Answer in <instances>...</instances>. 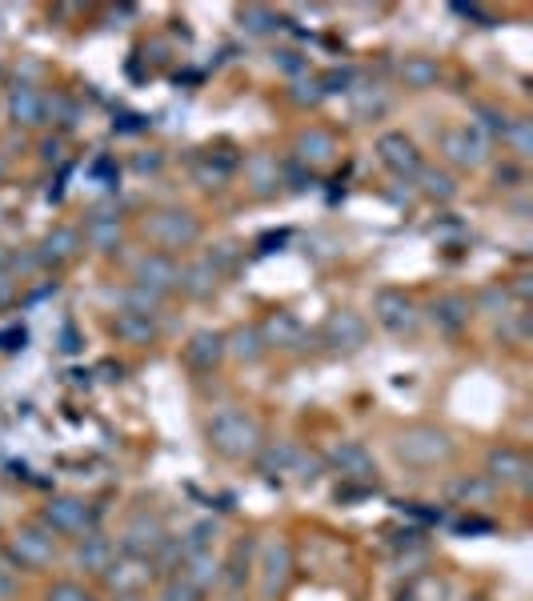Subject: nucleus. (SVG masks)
Instances as JSON below:
<instances>
[{
  "mask_svg": "<svg viewBox=\"0 0 533 601\" xmlns=\"http://www.w3.org/2000/svg\"><path fill=\"white\" fill-rule=\"evenodd\" d=\"M393 453H398V461L401 465H410V470H438V465H450V461H454L457 445L441 425H405V430L393 437Z\"/></svg>",
  "mask_w": 533,
  "mask_h": 601,
  "instance_id": "nucleus-2",
  "label": "nucleus"
},
{
  "mask_svg": "<svg viewBox=\"0 0 533 601\" xmlns=\"http://www.w3.org/2000/svg\"><path fill=\"white\" fill-rule=\"evenodd\" d=\"M221 289V273L205 257H193V261L181 265L177 273V293H185L188 300H209Z\"/></svg>",
  "mask_w": 533,
  "mask_h": 601,
  "instance_id": "nucleus-23",
  "label": "nucleus"
},
{
  "mask_svg": "<svg viewBox=\"0 0 533 601\" xmlns=\"http://www.w3.org/2000/svg\"><path fill=\"white\" fill-rule=\"evenodd\" d=\"M217 534H221V525H217V522H197L185 537H181V549H185V553H200V549H213Z\"/></svg>",
  "mask_w": 533,
  "mask_h": 601,
  "instance_id": "nucleus-39",
  "label": "nucleus"
},
{
  "mask_svg": "<svg viewBox=\"0 0 533 601\" xmlns=\"http://www.w3.org/2000/svg\"><path fill=\"white\" fill-rule=\"evenodd\" d=\"M490 137L473 125V120H461L454 129L441 132V157L457 165V169H481L490 161Z\"/></svg>",
  "mask_w": 533,
  "mask_h": 601,
  "instance_id": "nucleus-9",
  "label": "nucleus"
},
{
  "mask_svg": "<svg viewBox=\"0 0 533 601\" xmlns=\"http://www.w3.org/2000/svg\"><path fill=\"white\" fill-rule=\"evenodd\" d=\"M113 558H117V546H113L105 534H96L93 529V534L77 537V549H73L77 570H84V574H105Z\"/></svg>",
  "mask_w": 533,
  "mask_h": 601,
  "instance_id": "nucleus-25",
  "label": "nucleus"
},
{
  "mask_svg": "<svg viewBox=\"0 0 533 601\" xmlns=\"http://www.w3.org/2000/svg\"><path fill=\"white\" fill-rule=\"evenodd\" d=\"M160 161H165L160 153H148V157H136V161H133V169H136V172H157V169H160Z\"/></svg>",
  "mask_w": 533,
  "mask_h": 601,
  "instance_id": "nucleus-46",
  "label": "nucleus"
},
{
  "mask_svg": "<svg viewBox=\"0 0 533 601\" xmlns=\"http://www.w3.org/2000/svg\"><path fill=\"white\" fill-rule=\"evenodd\" d=\"M84 253V236H80V225H56L44 233V241L37 245V261L40 269H61V265L77 261Z\"/></svg>",
  "mask_w": 533,
  "mask_h": 601,
  "instance_id": "nucleus-19",
  "label": "nucleus"
},
{
  "mask_svg": "<svg viewBox=\"0 0 533 601\" xmlns=\"http://www.w3.org/2000/svg\"><path fill=\"white\" fill-rule=\"evenodd\" d=\"M16 589H21V574L13 565H0V601H13Z\"/></svg>",
  "mask_w": 533,
  "mask_h": 601,
  "instance_id": "nucleus-45",
  "label": "nucleus"
},
{
  "mask_svg": "<svg viewBox=\"0 0 533 601\" xmlns=\"http://www.w3.org/2000/svg\"><path fill=\"white\" fill-rule=\"evenodd\" d=\"M56 157H61V144L49 141V144H44V161H56Z\"/></svg>",
  "mask_w": 533,
  "mask_h": 601,
  "instance_id": "nucleus-48",
  "label": "nucleus"
},
{
  "mask_svg": "<svg viewBox=\"0 0 533 601\" xmlns=\"http://www.w3.org/2000/svg\"><path fill=\"white\" fill-rule=\"evenodd\" d=\"M145 241L157 253H185L200 241V217L193 209H181V205H160L145 217Z\"/></svg>",
  "mask_w": 533,
  "mask_h": 601,
  "instance_id": "nucleus-3",
  "label": "nucleus"
},
{
  "mask_svg": "<svg viewBox=\"0 0 533 601\" xmlns=\"http://www.w3.org/2000/svg\"><path fill=\"white\" fill-rule=\"evenodd\" d=\"M56 541H61V537L49 534L40 522L16 525L13 537H9V558L16 562V570L37 574V570H49V565L61 558V546H56Z\"/></svg>",
  "mask_w": 533,
  "mask_h": 601,
  "instance_id": "nucleus-5",
  "label": "nucleus"
},
{
  "mask_svg": "<svg viewBox=\"0 0 533 601\" xmlns=\"http://www.w3.org/2000/svg\"><path fill=\"white\" fill-rule=\"evenodd\" d=\"M321 465L325 461L306 453L297 442H261V449H257V470L265 477H289L297 485H309L321 477Z\"/></svg>",
  "mask_w": 533,
  "mask_h": 601,
  "instance_id": "nucleus-4",
  "label": "nucleus"
},
{
  "mask_svg": "<svg viewBox=\"0 0 533 601\" xmlns=\"http://www.w3.org/2000/svg\"><path fill=\"white\" fill-rule=\"evenodd\" d=\"M160 601H205V589L197 581H188L181 570H173V574H165V581H160Z\"/></svg>",
  "mask_w": 533,
  "mask_h": 601,
  "instance_id": "nucleus-38",
  "label": "nucleus"
},
{
  "mask_svg": "<svg viewBox=\"0 0 533 601\" xmlns=\"http://www.w3.org/2000/svg\"><path fill=\"white\" fill-rule=\"evenodd\" d=\"M294 157L309 169H325L329 161L337 157V141L329 129H317V125H309L294 137Z\"/></svg>",
  "mask_w": 533,
  "mask_h": 601,
  "instance_id": "nucleus-22",
  "label": "nucleus"
},
{
  "mask_svg": "<svg viewBox=\"0 0 533 601\" xmlns=\"http://www.w3.org/2000/svg\"><path fill=\"white\" fill-rule=\"evenodd\" d=\"M113 337L125 341V345H133V349H148V345H157L160 337V325L157 321H148V317H136V314H113Z\"/></svg>",
  "mask_w": 533,
  "mask_h": 601,
  "instance_id": "nucleus-26",
  "label": "nucleus"
},
{
  "mask_svg": "<svg viewBox=\"0 0 533 601\" xmlns=\"http://www.w3.org/2000/svg\"><path fill=\"white\" fill-rule=\"evenodd\" d=\"M225 333L221 329H197L193 337L181 345V361H185L193 373H217V369L225 366Z\"/></svg>",
  "mask_w": 533,
  "mask_h": 601,
  "instance_id": "nucleus-16",
  "label": "nucleus"
},
{
  "mask_svg": "<svg viewBox=\"0 0 533 601\" xmlns=\"http://www.w3.org/2000/svg\"><path fill=\"white\" fill-rule=\"evenodd\" d=\"M101 577H105V586L113 589L117 598H136V593L153 581V562H148V558H133V553H117Z\"/></svg>",
  "mask_w": 533,
  "mask_h": 601,
  "instance_id": "nucleus-17",
  "label": "nucleus"
},
{
  "mask_svg": "<svg viewBox=\"0 0 533 601\" xmlns=\"http://www.w3.org/2000/svg\"><path fill=\"white\" fill-rule=\"evenodd\" d=\"M253 574H257V586H261V598L273 601L281 589L289 586V574H294V549L285 537H265L257 546V558H253Z\"/></svg>",
  "mask_w": 533,
  "mask_h": 601,
  "instance_id": "nucleus-7",
  "label": "nucleus"
},
{
  "mask_svg": "<svg viewBox=\"0 0 533 601\" xmlns=\"http://www.w3.org/2000/svg\"><path fill=\"white\" fill-rule=\"evenodd\" d=\"M249 574H253V558H249V546L240 541V546H233V553H229V562L221 565V577L217 581H225L233 593H237L245 581H249Z\"/></svg>",
  "mask_w": 533,
  "mask_h": 601,
  "instance_id": "nucleus-36",
  "label": "nucleus"
},
{
  "mask_svg": "<svg viewBox=\"0 0 533 601\" xmlns=\"http://www.w3.org/2000/svg\"><path fill=\"white\" fill-rule=\"evenodd\" d=\"M205 442L213 449L217 458L225 461H249L257 458V449H261V421L249 413V409L240 406H225L217 409L209 425H205Z\"/></svg>",
  "mask_w": 533,
  "mask_h": 601,
  "instance_id": "nucleus-1",
  "label": "nucleus"
},
{
  "mask_svg": "<svg viewBox=\"0 0 533 601\" xmlns=\"http://www.w3.org/2000/svg\"><path fill=\"white\" fill-rule=\"evenodd\" d=\"M177 273H181L177 257L157 253V248H141L129 261V285L148 289V293H157L165 300H169V293H177Z\"/></svg>",
  "mask_w": 533,
  "mask_h": 601,
  "instance_id": "nucleus-8",
  "label": "nucleus"
},
{
  "mask_svg": "<svg viewBox=\"0 0 533 601\" xmlns=\"http://www.w3.org/2000/svg\"><path fill=\"white\" fill-rule=\"evenodd\" d=\"M414 181H417V189H421V196L438 201V205H450L457 196V181L450 177V169H438V165H421Z\"/></svg>",
  "mask_w": 533,
  "mask_h": 601,
  "instance_id": "nucleus-31",
  "label": "nucleus"
},
{
  "mask_svg": "<svg viewBox=\"0 0 533 601\" xmlns=\"http://www.w3.org/2000/svg\"><path fill=\"white\" fill-rule=\"evenodd\" d=\"M485 477L494 485H502V489H530L533 482V461L521 453V449H514V445H494L490 453H485Z\"/></svg>",
  "mask_w": 533,
  "mask_h": 601,
  "instance_id": "nucleus-12",
  "label": "nucleus"
},
{
  "mask_svg": "<svg viewBox=\"0 0 533 601\" xmlns=\"http://www.w3.org/2000/svg\"><path fill=\"white\" fill-rule=\"evenodd\" d=\"M4 169H9V161H4V157H0V172H4Z\"/></svg>",
  "mask_w": 533,
  "mask_h": 601,
  "instance_id": "nucleus-49",
  "label": "nucleus"
},
{
  "mask_svg": "<svg viewBox=\"0 0 533 601\" xmlns=\"http://www.w3.org/2000/svg\"><path fill=\"white\" fill-rule=\"evenodd\" d=\"M237 257H240V248L233 245V241H221V245H213V248H209V253H205V261L213 265V269H217V273H221V277H225L229 269L237 265Z\"/></svg>",
  "mask_w": 533,
  "mask_h": 601,
  "instance_id": "nucleus-41",
  "label": "nucleus"
},
{
  "mask_svg": "<svg viewBox=\"0 0 533 601\" xmlns=\"http://www.w3.org/2000/svg\"><path fill=\"white\" fill-rule=\"evenodd\" d=\"M188 581H197L205 593L209 586H217V577H221V562L213 558V549H200V553H181V565H177Z\"/></svg>",
  "mask_w": 533,
  "mask_h": 601,
  "instance_id": "nucleus-33",
  "label": "nucleus"
},
{
  "mask_svg": "<svg viewBox=\"0 0 533 601\" xmlns=\"http://www.w3.org/2000/svg\"><path fill=\"white\" fill-rule=\"evenodd\" d=\"M398 77L405 89H414V92H426L433 89L441 80V65L433 61V56H405L398 68Z\"/></svg>",
  "mask_w": 533,
  "mask_h": 601,
  "instance_id": "nucleus-29",
  "label": "nucleus"
},
{
  "mask_svg": "<svg viewBox=\"0 0 533 601\" xmlns=\"http://www.w3.org/2000/svg\"><path fill=\"white\" fill-rule=\"evenodd\" d=\"M429 325L445 333V337H457L469 329V317H473V300L466 293H438V297L426 305Z\"/></svg>",
  "mask_w": 533,
  "mask_h": 601,
  "instance_id": "nucleus-18",
  "label": "nucleus"
},
{
  "mask_svg": "<svg viewBox=\"0 0 533 601\" xmlns=\"http://www.w3.org/2000/svg\"><path fill=\"white\" fill-rule=\"evenodd\" d=\"M80 236H84V245L93 248V253L113 257V253H120L125 225H120V217H113V213H93V217L84 221V229H80Z\"/></svg>",
  "mask_w": 533,
  "mask_h": 601,
  "instance_id": "nucleus-24",
  "label": "nucleus"
},
{
  "mask_svg": "<svg viewBox=\"0 0 533 601\" xmlns=\"http://www.w3.org/2000/svg\"><path fill=\"white\" fill-rule=\"evenodd\" d=\"M374 321L386 329L389 337H414L417 329H421V309H417V300L405 293V289H377L374 293Z\"/></svg>",
  "mask_w": 533,
  "mask_h": 601,
  "instance_id": "nucleus-6",
  "label": "nucleus"
},
{
  "mask_svg": "<svg viewBox=\"0 0 533 601\" xmlns=\"http://www.w3.org/2000/svg\"><path fill=\"white\" fill-rule=\"evenodd\" d=\"M281 68H289V73H306V61H297V53H277L273 56Z\"/></svg>",
  "mask_w": 533,
  "mask_h": 601,
  "instance_id": "nucleus-47",
  "label": "nucleus"
},
{
  "mask_svg": "<svg viewBox=\"0 0 533 601\" xmlns=\"http://www.w3.org/2000/svg\"><path fill=\"white\" fill-rule=\"evenodd\" d=\"M237 25L249 33V37H269V33H277V13L273 9H265V4H245V9H237Z\"/></svg>",
  "mask_w": 533,
  "mask_h": 601,
  "instance_id": "nucleus-37",
  "label": "nucleus"
},
{
  "mask_svg": "<svg viewBox=\"0 0 533 601\" xmlns=\"http://www.w3.org/2000/svg\"><path fill=\"white\" fill-rule=\"evenodd\" d=\"M117 309L120 314H136V317H148V321H160V314H165V297L148 293V289L125 285L117 297Z\"/></svg>",
  "mask_w": 533,
  "mask_h": 601,
  "instance_id": "nucleus-34",
  "label": "nucleus"
},
{
  "mask_svg": "<svg viewBox=\"0 0 533 601\" xmlns=\"http://www.w3.org/2000/svg\"><path fill=\"white\" fill-rule=\"evenodd\" d=\"M502 144H506V153L518 161V165H525V161L533 157V120L509 117L506 132H502Z\"/></svg>",
  "mask_w": 533,
  "mask_h": 601,
  "instance_id": "nucleus-35",
  "label": "nucleus"
},
{
  "mask_svg": "<svg viewBox=\"0 0 533 601\" xmlns=\"http://www.w3.org/2000/svg\"><path fill=\"white\" fill-rule=\"evenodd\" d=\"M233 169H237V161H221L213 149H209V153H200V157L193 161V181H197L200 189H225Z\"/></svg>",
  "mask_w": 533,
  "mask_h": 601,
  "instance_id": "nucleus-32",
  "label": "nucleus"
},
{
  "mask_svg": "<svg viewBox=\"0 0 533 601\" xmlns=\"http://www.w3.org/2000/svg\"><path fill=\"white\" fill-rule=\"evenodd\" d=\"M494 494H497V485L490 482L485 473H466V477H454V482H450L454 506H485Z\"/></svg>",
  "mask_w": 533,
  "mask_h": 601,
  "instance_id": "nucleus-30",
  "label": "nucleus"
},
{
  "mask_svg": "<svg viewBox=\"0 0 533 601\" xmlns=\"http://www.w3.org/2000/svg\"><path fill=\"white\" fill-rule=\"evenodd\" d=\"M40 525H44L49 534L77 541V537L93 534V510H89V501H80V497H73V494H61L40 510Z\"/></svg>",
  "mask_w": 533,
  "mask_h": 601,
  "instance_id": "nucleus-10",
  "label": "nucleus"
},
{
  "mask_svg": "<svg viewBox=\"0 0 533 601\" xmlns=\"http://www.w3.org/2000/svg\"><path fill=\"white\" fill-rule=\"evenodd\" d=\"M294 101H297V105H321V101H325V92H321L317 80H297Z\"/></svg>",
  "mask_w": 533,
  "mask_h": 601,
  "instance_id": "nucleus-44",
  "label": "nucleus"
},
{
  "mask_svg": "<svg viewBox=\"0 0 533 601\" xmlns=\"http://www.w3.org/2000/svg\"><path fill=\"white\" fill-rule=\"evenodd\" d=\"M9 120H13L16 129H40L44 120H49V97L37 89V85H16L9 92Z\"/></svg>",
  "mask_w": 533,
  "mask_h": 601,
  "instance_id": "nucleus-20",
  "label": "nucleus"
},
{
  "mask_svg": "<svg viewBox=\"0 0 533 601\" xmlns=\"http://www.w3.org/2000/svg\"><path fill=\"white\" fill-rule=\"evenodd\" d=\"M321 92L325 97H334V92H349V85H353V68H329V73H321L317 77Z\"/></svg>",
  "mask_w": 533,
  "mask_h": 601,
  "instance_id": "nucleus-42",
  "label": "nucleus"
},
{
  "mask_svg": "<svg viewBox=\"0 0 533 601\" xmlns=\"http://www.w3.org/2000/svg\"><path fill=\"white\" fill-rule=\"evenodd\" d=\"M321 341L334 349V354H358L369 341V321L358 309H334L321 325Z\"/></svg>",
  "mask_w": 533,
  "mask_h": 601,
  "instance_id": "nucleus-11",
  "label": "nucleus"
},
{
  "mask_svg": "<svg viewBox=\"0 0 533 601\" xmlns=\"http://www.w3.org/2000/svg\"><path fill=\"white\" fill-rule=\"evenodd\" d=\"M325 465L334 473H341L346 482H361V485L377 482V458L361 442H334L329 453H325Z\"/></svg>",
  "mask_w": 533,
  "mask_h": 601,
  "instance_id": "nucleus-15",
  "label": "nucleus"
},
{
  "mask_svg": "<svg viewBox=\"0 0 533 601\" xmlns=\"http://www.w3.org/2000/svg\"><path fill=\"white\" fill-rule=\"evenodd\" d=\"M245 184L253 196H273L281 189V165L269 153H253L245 161Z\"/></svg>",
  "mask_w": 533,
  "mask_h": 601,
  "instance_id": "nucleus-27",
  "label": "nucleus"
},
{
  "mask_svg": "<svg viewBox=\"0 0 533 601\" xmlns=\"http://www.w3.org/2000/svg\"><path fill=\"white\" fill-rule=\"evenodd\" d=\"M502 314L506 317V309H509V293H506V285H490V289H481L478 293V300H473V314Z\"/></svg>",
  "mask_w": 533,
  "mask_h": 601,
  "instance_id": "nucleus-40",
  "label": "nucleus"
},
{
  "mask_svg": "<svg viewBox=\"0 0 533 601\" xmlns=\"http://www.w3.org/2000/svg\"><path fill=\"white\" fill-rule=\"evenodd\" d=\"M165 537H169V534H165V522H160L157 513H153V510H136L129 522L120 525L117 549H120V553H133V558H153Z\"/></svg>",
  "mask_w": 533,
  "mask_h": 601,
  "instance_id": "nucleus-13",
  "label": "nucleus"
},
{
  "mask_svg": "<svg viewBox=\"0 0 533 601\" xmlns=\"http://www.w3.org/2000/svg\"><path fill=\"white\" fill-rule=\"evenodd\" d=\"M257 329H261L265 349H281V354H294V349H301V341H306V325H301V317L289 314V309L269 314Z\"/></svg>",
  "mask_w": 533,
  "mask_h": 601,
  "instance_id": "nucleus-21",
  "label": "nucleus"
},
{
  "mask_svg": "<svg viewBox=\"0 0 533 601\" xmlns=\"http://www.w3.org/2000/svg\"><path fill=\"white\" fill-rule=\"evenodd\" d=\"M225 354L237 357L240 366H257V361L269 354L265 341H261V329H257V325H237L233 333H225Z\"/></svg>",
  "mask_w": 533,
  "mask_h": 601,
  "instance_id": "nucleus-28",
  "label": "nucleus"
},
{
  "mask_svg": "<svg viewBox=\"0 0 533 601\" xmlns=\"http://www.w3.org/2000/svg\"><path fill=\"white\" fill-rule=\"evenodd\" d=\"M377 161L386 165L393 177H410L414 181L417 169L426 165V157H421V149H417V141L410 137V132L401 129H389L377 137Z\"/></svg>",
  "mask_w": 533,
  "mask_h": 601,
  "instance_id": "nucleus-14",
  "label": "nucleus"
},
{
  "mask_svg": "<svg viewBox=\"0 0 533 601\" xmlns=\"http://www.w3.org/2000/svg\"><path fill=\"white\" fill-rule=\"evenodd\" d=\"M44 601H96V598L84 586H77V581H56V586L44 593Z\"/></svg>",
  "mask_w": 533,
  "mask_h": 601,
  "instance_id": "nucleus-43",
  "label": "nucleus"
}]
</instances>
